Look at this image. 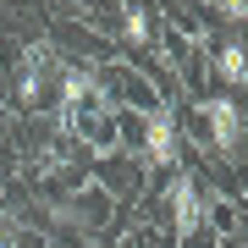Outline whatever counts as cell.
<instances>
[{"instance_id": "4", "label": "cell", "mask_w": 248, "mask_h": 248, "mask_svg": "<svg viewBox=\"0 0 248 248\" xmlns=\"http://www.w3.org/2000/svg\"><path fill=\"white\" fill-rule=\"evenodd\" d=\"M166 199H171V226H177V237L187 243V237L204 226V199H199V182L187 177V171H177V177L166 182Z\"/></svg>"}, {"instance_id": "5", "label": "cell", "mask_w": 248, "mask_h": 248, "mask_svg": "<svg viewBox=\"0 0 248 248\" xmlns=\"http://www.w3.org/2000/svg\"><path fill=\"white\" fill-rule=\"evenodd\" d=\"M45 83H50V55H45V50H28V55H22V78H17L22 105H39Z\"/></svg>"}, {"instance_id": "6", "label": "cell", "mask_w": 248, "mask_h": 248, "mask_svg": "<svg viewBox=\"0 0 248 248\" xmlns=\"http://www.w3.org/2000/svg\"><path fill=\"white\" fill-rule=\"evenodd\" d=\"M215 72H221L226 83H243V89H248V50L243 45H221V50H215Z\"/></svg>"}, {"instance_id": "8", "label": "cell", "mask_w": 248, "mask_h": 248, "mask_svg": "<svg viewBox=\"0 0 248 248\" xmlns=\"http://www.w3.org/2000/svg\"><path fill=\"white\" fill-rule=\"evenodd\" d=\"M221 17H232V22H248V0H210Z\"/></svg>"}, {"instance_id": "7", "label": "cell", "mask_w": 248, "mask_h": 248, "mask_svg": "<svg viewBox=\"0 0 248 248\" xmlns=\"http://www.w3.org/2000/svg\"><path fill=\"white\" fill-rule=\"evenodd\" d=\"M122 28H127V45H149V11H143V0H122Z\"/></svg>"}, {"instance_id": "2", "label": "cell", "mask_w": 248, "mask_h": 248, "mask_svg": "<svg viewBox=\"0 0 248 248\" xmlns=\"http://www.w3.org/2000/svg\"><path fill=\"white\" fill-rule=\"evenodd\" d=\"M143 160L155 171H182V127L171 110H149V122H143Z\"/></svg>"}, {"instance_id": "1", "label": "cell", "mask_w": 248, "mask_h": 248, "mask_svg": "<svg viewBox=\"0 0 248 248\" xmlns=\"http://www.w3.org/2000/svg\"><path fill=\"white\" fill-rule=\"evenodd\" d=\"M199 116H204V127H210V143H215V155H237V149H243V138H248V122H243V105H237V99H226V94H215V99H199Z\"/></svg>"}, {"instance_id": "3", "label": "cell", "mask_w": 248, "mask_h": 248, "mask_svg": "<svg viewBox=\"0 0 248 248\" xmlns=\"http://www.w3.org/2000/svg\"><path fill=\"white\" fill-rule=\"evenodd\" d=\"M94 99H99L94 72L66 66V72H61V105H55V127H61V133H78V127H83V105H94Z\"/></svg>"}, {"instance_id": "9", "label": "cell", "mask_w": 248, "mask_h": 248, "mask_svg": "<svg viewBox=\"0 0 248 248\" xmlns=\"http://www.w3.org/2000/svg\"><path fill=\"white\" fill-rule=\"evenodd\" d=\"M0 248H17V243H11V232H6V226H0Z\"/></svg>"}]
</instances>
